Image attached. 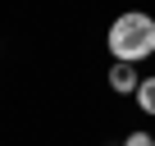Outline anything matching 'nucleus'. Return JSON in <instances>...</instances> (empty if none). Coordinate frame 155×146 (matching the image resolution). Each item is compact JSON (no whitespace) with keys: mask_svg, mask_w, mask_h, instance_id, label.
Returning <instances> with one entry per match:
<instances>
[{"mask_svg":"<svg viewBox=\"0 0 155 146\" xmlns=\"http://www.w3.org/2000/svg\"><path fill=\"white\" fill-rule=\"evenodd\" d=\"M110 50L119 64H137L155 55V18L150 14H119L110 28Z\"/></svg>","mask_w":155,"mask_h":146,"instance_id":"obj_1","label":"nucleus"},{"mask_svg":"<svg viewBox=\"0 0 155 146\" xmlns=\"http://www.w3.org/2000/svg\"><path fill=\"white\" fill-rule=\"evenodd\" d=\"M110 87H114V91H137L141 78L132 73V64H114V68H110Z\"/></svg>","mask_w":155,"mask_h":146,"instance_id":"obj_2","label":"nucleus"},{"mask_svg":"<svg viewBox=\"0 0 155 146\" xmlns=\"http://www.w3.org/2000/svg\"><path fill=\"white\" fill-rule=\"evenodd\" d=\"M137 105H141L146 114H155V78H141V87H137Z\"/></svg>","mask_w":155,"mask_h":146,"instance_id":"obj_3","label":"nucleus"},{"mask_svg":"<svg viewBox=\"0 0 155 146\" xmlns=\"http://www.w3.org/2000/svg\"><path fill=\"white\" fill-rule=\"evenodd\" d=\"M123 146H155V137H150V132H132Z\"/></svg>","mask_w":155,"mask_h":146,"instance_id":"obj_4","label":"nucleus"}]
</instances>
